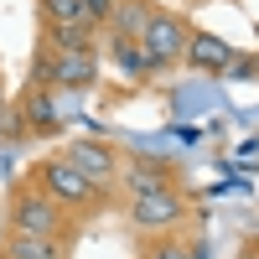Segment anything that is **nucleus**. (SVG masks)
<instances>
[{"label":"nucleus","instance_id":"nucleus-1","mask_svg":"<svg viewBox=\"0 0 259 259\" xmlns=\"http://www.w3.org/2000/svg\"><path fill=\"white\" fill-rule=\"evenodd\" d=\"M0 223H6V233H47V239H62V244H78L83 233H89V223L62 207L52 192L36 182L31 166L11 182L6 202H0Z\"/></svg>","mask_w":259,"mask_h":259},{"label":"nucleus","instance_id":"nucleus-2","mask_svg":"<svg viewBox=\"0 0 259 259\" xmlns=\"http://www.w3.org/2000/svg\"><path fill=\"white\" fill-rule=\"evenodd\" d=\"M31 171H36V182L47 187L52 197H57L62 207H68V212H78L83 223H94L99 212H109V207L119 202L114 192H104L99 182H89V177H83V171H78V166H73L68 156H62V150H52V156L31 161Z\"/></svg>","mask_w":259,"mask_h":259},{"label":"nucleus","instance_id":"nucleus-3","mask_svg":"<svg viewBox=\"0 0 259 259\" xmlns=\"http://www.w3.org/2000/svg\"><path fill=\"white\" fill-rule=\"evenodd\" d=\"M124 218L140 239H150V233H187L197 223V202L187 197V187L135 192V197H124Z\"/></svg>","mask_w":259,"mask_h":259},{"label":"nucleus","instance_id":"nucleus-4","mask_svg":"<svg viewBox=\"0 0 259 259\" xmlns=\"http://www.w3.org/2000/svg\"><path fill=\"white\" fill-rule=\"evenodd\" d=\"M31 83H47V89H62V94H89L99 89V47H47L36 36V52H31Z\"/></svg>","mask_w":259,"mask_h":259},{"label":"nucleus","instance_id":"nucleus-5","mask_svg":"<svg viewBox=\"0 0 259 259\" xmlns=\"http://www.w3.org/2000/svg\"><path fill=\"white\" fill-rule=\"evenodd\" d=\"M187 36H192V21H187L182 11H171V6H150L145 26L135 31L140 52H145V62H150V78H156V73H177V68H182Z\"/></svg>","mask_w":259,"mask_h":259},{"label":"nucleus","instance_id":"nucleus-6","mask_svg":"<svg viewBox=\"0 0 259 259\" xmlns=\"http://www.w3.org/2000/svg\"><path fill=\"white\" fill-rule=\"evenodd\" d=\"M68 99H73V94L26 78V89L11 99L16 114H21V124H26V140H57L62 130H68Z\"/></svg>","mask_w":259,"mask_h":259},{"label":"nucleus","instance_id":"nucleus-7","mask_svg":"<svg viewBox=\"0 0 259 259\" xmlns=\"http://www.w3.org/2000/svg\"><path fill=\"white\" fill-rule=\"evenodd\" d=\"M62 156H68L89 182H99L104 192H114L119 197V166H124V150L114 145V140H99V135H78V140H68L62 145Z\"/></svg>","mask_w":259,"mask_h":259},{"label":"nucleus","instance_id":"nucleus-8","mask_svg":"<svg viewBox=\"0 0 259 259\" xmlns=\"http://www.w3.org/2000/svg\"><path fill=\"white\" fill-rule=\"evenodd\" d=\"M161 187H187V171L177 161H161V156H124V166H119V192L124 197L161 192Z\"/></svg>","mask_w":259,"mask_h":259},{"label":"nucleus","instance_id":"nucleus-9","mask_svg":"<svg viewBox=\"0 0 259 259\" xmlns=\"http://www.w3.org/2000/svg\"><path fill=\"white\" fill-rule=\"evenodd\" d=\"M233 52L228 47V36H218V31H202V26H192V36H187V52H182V68H192V73H207V78H218V73H228L233 68Z\"/></svg>","mask_w":259,"mask_h":259},{"label":"nucleus","instance_id":"nucleus-10","mask_svg":"<svg viewBox=\"0 0 259 259\" xmlns=\"http://www.w3.org/2000/svg\"><path fill=\"white\" fill-rule=\"evenodd\" d=\"M36 36L47 41V47L73 52V47H99L104 26H99V21H36Z\"/></svg>","mask_w":259,"mask_h":259},{"label":"nucleus","instance_id":"nucleus-11","mask_svg":"<svg viewBox=\"0 0 259 259\" xmlns=\"http://www.w3.org/2000/svg\"><path fill=\"white\" fill-rule=\"evenodd\" d=\"M6 249L11 259H73L78 244H62V239H47V233H6Z\"/></svg>","mask_w":259,"mask_h":259},{"label":"nucleus","instance_id":"nucleus-12","mask_svg":"<svg viewBox=\"0 0 259 259\" xmlns=\"http://www.w3.org/2000/svg\"><path fill=\"white\" fill-rule=\"evenodd\" d=\"M150 6H156V0H114L109 21H104V36H135V31L145 26Z\"/></svg>","mask_w":259,"mask_h":259},{"label":"nucleus","instance_id":"nucleus-13","mask_svg":"<svg viewBox=\"0 0 259 259\" xmlns=\"http://www.w3.org/2000/svg\"><path fill=\"white\" fill-rule=\"evenodd\" d=\"M135 259H187V239L182 233H150Z\"/></svg>","mask_w":259,"mask_h":259},{"label":"nucleus","instance_id":"nucleus-14","mask_svg":"<svg viewBox=\"0 0 259 259\" xmlns=\"http://www.w3.org/2000/svg\"><path fill=\"white\" fill-rule=\"evenodd\" d=\"M36 21H94L83 0H36Z\"/></svg>","mask_w":259,"mask_h":259},{"label":"nucleus","instance_id":"nucleus-15","mask_svg":"<svg viewBox=\"0 0 259 259\" xmlns=\"http://www.w3.org/2000/svg\"><path fill=\"white\" fill-rule=\"evenodd\" d=\"M0 104H6V73H0Z\"/></svg>","mask_w":259,"mask_h":259},{"label":"nucleus","instance_id":"nucleus-16","mask_svg":"<svg viewBox=\"0 0 259 259\" xmlns=\"http://www.w3.org/2000/svg\"><path fill=\"white\" fill-rule=\"evenodd\" d=\"M0 259H11V254H6V249H0Z\"/></svg>","mask_w":259,"mask_h":259}]
</instances>
